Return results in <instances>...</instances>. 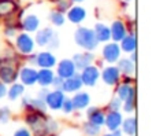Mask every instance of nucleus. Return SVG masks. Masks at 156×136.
<instances>
[{"mask_svg":"<svg viewBox=\"0 0 156 136\" xmlns=\"http://www.w3.org/2000/svg\"><path fill=\"white\" fill-rule=\"evenodd\" d=\"M76 43L85 50H94L97 46V39L94 35V30H90L88 28H80L76 32Z\"/></svg>","mask_w":156,"mask_h":136,"instance_id":"1","label":"nucleus"},{"mask_svg":"<svg viewBox=\"0 0 156 136\" xmlns=\"http://www.w3.org/2000/svg\"><path fill=\"white\" fill-rule=\"evenodd\" d=\"M27 123L32 124L33 129H34V134L41 136V135H44V134L48 132V129H47L48 127H47L45 121H44L41 117H38V116H30V117L27 118Z\"/></svg>","mask_w":156,"mask_h":136,"instance_id":"2","label":"nucleus"},{"mask_svg":"<svg viewBox=\"0 0 156 136\" xmlns=\"http://www.w3.org/2000/svg\"><path fill=\"white\" fill-rule=\"evenodd\" d=\"M33 40L30 39V36L27 35H21L16 39V47L19 48V51L23 52V54H30L33 51Z\"/></svg>","mask_w":156,"mask_h":136,"instance_id":"3","label":"nucleus"},{"mask_svg":"<svg viewBox=\"0 0 156 136\" xmlns=\"http://www.w3.org/2000/svg\"><path fill=\"white\" fill-rule=\"evenodd\" d=\"M74 70H76V66L71 61L65 59L59 63V68H58V74L62 79H69V77L74 76Z\"/></svg>","mask_w":156,"mask_h":136,"instance_id":"4","label":"nucleus"},{"mask_svg":"<svg viewBox=\"0 0 156 136\" xmlns=\"http://www.w3.org/2000/svg\"><path fill=\"white\" fill-rule=\"evenodd\" d=\"M119 52H121V50H119V46L116 43L107 44L104 47V50H103V55H104V58L108 62H115L119 58Z\"/></svg>","mask_w":156,"mask_h":136,"instance_id":"5","label":"nucleus"},{"mask_svg":"<svg viewBox=\"0 0 156 136\" xmlns=\"http://www.w3.org/2000/svg\"><path fill=\"white\" fill-rule=\"evenodd\" d=\"M97 77H99V70H97L96 68H93V66H86L82 73L81 80H82L86 85H94Z\"/></svg>","mask_w":156,"mask_h":136,"instance_id":"6","label":"nucleus"},{"mask_svg":"<svg viewBox=\"0 0 156 136\" xmlns=\"http://www.w3.org/2000/svg\"><path fill=\"white\" fill-rule=\"evenodd\" d=\"M110 33H111V37L115 41H121L126 36V28H125V25L121 21H115L112 24V26H111Z\"/></svg>","mask_w":156,"mask_h":136,"instance_id":"7","label":"nucleus"},{"mask_svg":"<svg viewBox=\"0 0 156 136\" xmlns=\"http://www.w3.org/2000/svg\"><path fill=\"white\" fill-rule=\"evenodd\" d=\"M63 101H65V98H63V94L60 91L48 94V96H47V103L49 105L51 109H55V110L60 109L63 106Z\"/></svg>","mask_w":156,"mask_h":136,"instance_id":"8","label":"nucleus"},{"mask_svg":"<svg viewBox=\"0 0 156 136\" xmlns=\"http://www.w3.org/2000/svg\"><path fill=\"white\" fill-rule=\"evenodd\" d=\"M55 39V35H54V30L51 28H45V29L40 30L36 36V40H37V44L40 46H47V44L51 43V40Z\"/></svg>","mask_w":156,"mask_h":136,"instance_id":"9","label":"nucleus"},{"mask_svg":"<svg viewBox=\"0 0 156 136\" xmlns=\"http://www.w3.org/2000/svg\"><path fill=\"white\" fill-rule=\"evenodd\" d=\"M81 83H82V80L80 79V76H71L62 84V88L65 91H69V92H71V91H77L78 88L82 85Z\"/></svg>","mask_w":156,"mask_h":136,"instance_id":"10","label":"nucleus"},{"mask_svg":"<svg viewBox=\"0 0 156 136\" xmlns=\"http://www.w3.org/2000/svg\"><path fill=\"white\" fill-rule=\"evenodd\" d=\"M103 79H104V81L107 83V84H110V85L115 84V83L118 81V79H119V69L107 68L104 70V73H103Z\"/></svg>","mask_w":156,"mask_h":136,"instance_id":"11","label":"nucleus"},{"mask_svg":"<svg viewBox=\"0 0 156 136\" xmlns=\"http://www.w3.org/2000/svg\"><path fill=\"white\" fill-rule=\"evenodd\" d=\"M37 63L41 66V68H51V66L55 65V57L51 54V52H41L37 57Z\"/></svg>","mask_w":156,"mask_h":136,"instance_id":"12","label":"nucleus"},{"mask_svg":"<svg viewBox=\"0 0 156 136\" xmlns=\"http://www.w3.org/2000/svg\"><path fill=\"white\" fill-rule=\"evenodd\" d=\"M93 61V55L92 54H78L74 57V62L78 69H85L86 66L90 65V62Z\"/></svg>","mask_w":156,"mask_h":136,"instance_id":"13","label":"nucleus"},{"mask_svg":"<svg viewBox=\"0 0 156 136\" xmlns=\"http://www.w3.org/2000/svg\"><path fill=\"white\" fill-rule=\"evenodd\" d=\"M21 79H22V81H23V84L32 85L33 83L37 80V72L33 70V69L25 68V69H22V72H21Z\"/></svg>","mask_w":156,"mask_h":136,"instance_id":"14","label":"nucleus"},{"mask_svg":"<svg viewBox=\"0 0 156 136\" xmlns=\"http://www.w3.org/2000/svg\"><path fill=\"white\" fill-rule=\"evenodd\" d=\"M85 15H86V13L82 7H73L69 11V19L71 22H74V24H80L81 21H83Z\"/></svg>","mask_w":156,"mask_h":136,"instance_id":"15","label":"nucleus"},{"mask_svg":"<svg viewBox=\"0 0 156 136\" xmlns=\"http://www.w3.org/2000/svg\"><path fill=\"white\" fill-rule=\"evenodd\" d=\"M94 35H96L97 41H107V40H110V37H111L110 29H108L105 25H103V24H97L96 25Z\"/></svg>","mask_w":156,"mask_h":136,"instance_id":"16","label":"nucleus"},{"mask_svg":"<svg viewBox=\"0 0 156 136\" xmlns=\"http://www.w3.org/2000/svg\"><path fill=\"white\" fill-rule=\"evenodd\" d=\"M105 123H107V127L111 129V131H115V129L118 128V127L121 125V123H122L121 114H119V113H116V112H112V113H111V114L107 117Z\"/></svg>","mask_w":156,"mask_h":136,"instance_id":"17","label":"nucleus"},{"mask_svg":"<svg viewBox=\"0 0 156 136\" xmlns=\"http://www.w3.org/2000/svg\"><path fill=\"white\" fill-rule=\"evenodd\" d=\"M38 24H40V21L36 15H27L23 19V29L27 32H34L38 28Z\"/></svg>","mask_w":156,"mask_h":136,"instance_id":"18","label":"nucleus"},{"mask_svg":"<svg viewBox=\"0 0 156 136\" xmlns=\"http://www.w3.org/2000/svg\"><path fill=\"white\" fill-rule=\"evenodd\" d=\"M71 103H73V107H76V109H83V107L88 106L89 103V96L88 94H78V95L74 96V99L71 101Z\"/></svg>","mask_w":156,"mask_h":136,"instance_id":"19","label":"nucleus"},{"mask_svg":"<svg viewBox=\"0 0 156 136\" xmlns=\"http://www.w3.org/2000/svg\"><path fill=\"white\" fill-rule=\"evenodd\" d=\"M37 80L40 81L41 85H44V87H47V85H49L52 83V80H54V74H52L51 70H48V69H44V70H41L40 73H37Z\"/></svg>","mask_w":156,"mask_h":136,"instance_id":"20","label":"nucleus"},{"mask_svg":"<svg viewBox=\"0 0 156 136\" xmlns=\"http://www.w3.org/2000/svg\"><path fill=\"white\" fill-rule=\"evenodd\" d=\"M15 77H16V74L14 72V69L8 68V66H4V68L0 69V79L4 83H12L15 80Z\"/></svg>","mask_w":156,"mask_h":136,"instance_id":"21","label":"nucleus"},{"mask_svg":"<svg viewBox=\"0 0 156 136\" xmlns=\"http://www.w3.org/2000/svg\"><path fill=\"white\" fill-rule=\"evenodd\" d=\"M15 10V3L12 0H0V17L8 15Z\"/></svg>","mask_w":156,"mask_h":136,"instance_id":"22","label":"nucleus"},{"mask_svg":"<svg viewBox=\"0 0 156 136\" xmlns=\"http://www.w3.org/2000/svg\"><path fill=\"white\" fill-rule=\"evenodd\" d=\"M122 50L126 52H132L136 50V37L133 36H125L122 39Z\"/></svg>","mask_w":156,"mask_h":136,"instance_id":"23","label":"nucleus"},{"mask_svg":"<svg viewBox=\"0 0 156 136\" xmlns=\"http://www.w3.org/2000/svg\"><path fill=\"white\" fill-rule=\"evenodd\" d=\"M89 120H90L92 124L99 127L101 124H104V116H103V113L97 112L96 109H90L89 110Z\"/></svg>","mask_w":156,"mask_h":136,"instance_id":"24","label":"nucleus"},{"mask_svg":"<svg viewBox=\"0 0 156 136\" xmlns=\"http://www.w3.org/2000/svg\"><path fill=\"white\" fill-rule=\"evenodd\" d=\"M118 95H119V99H123V101H126V99H129L130 96H134V90H133L132 87H129V85H121L118 90Z\"/></svg>","mask_w":156,"mask_h":136,"instance_id":"25","label":"nucleus"},{"mask_svg":"<svg viewBox=\"0 0 156 136\" xmlns=\"http://www.w3.org/2000/svg\"><path fill=\"white\" fill-rule=\"evenodd\" d=\"M123 131L127 135H134L136 134V120L134 118H129L123 123Z\"/></svg>","mask_w":156,"mask_h":136,"instance_id":"26","label":"nucleus"},{"mask_svg":"<svg viewBox=\"0 0 156 136\" xmlns=\"http://www.w3.org/2000/svg\"><path fill=\"white\" fill-rule=\"evenodd\" d=\"M119 69H121L125 74H130L133 70H134V65H133V62H130V61L123 59L119 62Z\"/></svg>","mask_w":156,"mask_h":136,"instance_id":"27","label":"nucleus"},{"mask_svg":"<svg viewBox=\"0 0 156 136\" xmlns=\"http://www.w3.org/2000/svg\"><path fill=\"white\" fill-rule=\"evenodd\" d=\"M23 92V85L21 84H14L12 88L10 90V99H15Z\"/></svg>","mask_w":156,"mask_h":136,"instance_id":"28","label":"nucleus"},{"mask_svg":"<svg viewBox=\"0 0 156 136\" xmlns=\"http://www.w3.org/2000/svg\"><path fill=\"white\" fill-rule=\"evenodd\" d=\"M51 19H52V22H54L55 25H58V26L63 25V22H65V17H63L60 13H52L51 14Z\"/></svg>","mask_w":156,"mask_h":136,"instance_id":"29","label":"nucleus"},{"mask_svg":"<svg viewBox=\"0 0 156 136\" xmlns=\"http://www.w3.org/2000/svg\"><path fill=\"white\" fill-rule=\"evenodd\" d=\"M85 131L88 132V134H90V135H96V134H99V128H97V125H86L85 127Z\"/></svg>","mask_w":156,"mask_h":136,"instance_id":"30","label":"nucleus"},{"mask_svg":"<svg viewBox=\"0 0 156 136\" xmlns=\"http://www.w3.org/2000/svg\"><path fill=\"white\" fill-rule=\"evenodd\" d=\"M63 105H65V112H66V113H70L71 110L74 109V107H73V103H71V101H63Z\"/></svg>","mask_w":156,"mask_h":136,"instance_id":"31","label":"nucleus"},{"mask_svg":"<svg viewBox=\"0 0 156 136\" xmlns=\"http://www.w3.org/2000/svg\"><path fill=\"white\" fill-rule=\"evenodd\" d=\"M119 106H121L119 99H114V101L111 102V110H114V112H116V110L119 109Z\"/></svg>","mask_w":156,"mask_h":136,"instance_id":"32","label":"nucleus"},{"mask_svg":"<svg viewBox=\"0 0 156 136\" xmlns=\"http://www.w3.org/2000/svg\"><path fill=\"white\" fill-rule=\"evenodd\" d=\"M14 136H30V134H29V131H26V129H19Z\"/></svg>","mask_w":156,"mask_h":136,"instance_id":"33","label":"nucleus"},{"mask_svg":"<svg viewBox=\"0 0 156 136\" xmlns=\"http://www.w3.org/2000/svg\"><path fill=\"white\" fill-rule=\"evenodd\" d=\"M4 95H5V87L4 84H0V98H3Z\"/></svg>","mask_w":156,"mask_h":136,"instance_id":"34","label":"nucleus"},{"mask_svg":"<svg viewBox=\"0 0 156 136\" xmlns=\"http://www.w3.org/2000/svg\"><path fill=\"white\" fill-rule=\"evenodd\" d=\"M76 2H82V0H76Z\"/></svg>","mask_w":156,"mask_h":136,"instance_id":"35","label":"nucleus"},{"mask_svg":"<svg viewBox=\"0 0 156 136\" xmlns=\"http://www.w3.org/2000/svg\"><path fill=\"white\" fill-rule=\"evenodd\" d=\"M107 136H112V135H107Z\"/></svg>","mask_w":156,"mask_h":136,"instance_id":"36","label":"nucleus"}]
</instances>
